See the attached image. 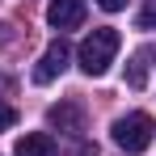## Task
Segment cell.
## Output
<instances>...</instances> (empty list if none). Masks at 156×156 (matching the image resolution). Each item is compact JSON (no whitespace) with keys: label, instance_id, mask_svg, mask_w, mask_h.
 Listing matches in <instances>:
<instances>
[{"label":"cell","instance_id":"obj_1","mask_svg":"<svg viewBox=\"0 0 156 156\" xmlns=\"http://www.w3.org/2000/svg\"><path fill=\"white\" fill-rule=\"evenodd\" d=\"M118 47H122V38H118L114 26L93 30V34L80 42V72H84V76H105L110 63H114V55H118Z\"/></svg>","mask_w":156,"mask_h":156},{"label":"cell","instance_id":"obj_2","mask_svg":"<svg viewBox=\"0 0 156 156\" xmlns=\"http://www.w3.org/2000/svg\"><path fill=\"white\" fill-rule=\"evenodd\" d=\"M110 139L122 148V152H144L148 144L156 139V122H152V114H122V118H114V127H110Z\"/></svg>","mask_w":156,"mask_h":156},{"label":"cell","instance_id":"obj_3","mask_svg":"<svg viewBox=\"0 0 156 156\" xmlns=\"http://www.w3.org/2000/svg\"><path fill=\"white\" fill-rule=\"evenodd\" d=\"M68 59H72V51H68V42H63V38H55L51 47L42 51V59L34 63V72H30V76H34V84H51L55 76H63Z\"/></svg>","mask_w":156,"mask_h":156},{"label":"cell","instance_id":"obj_4","mask_svg":"<svg viewBox=\"0 0 156 156\" xmlns=\"http://www.w3.org/2000/svg\"><path fill=\"white\" fill-rule=\"evenodd\" d=\"M47 21H51L55 30L84 26V0H51V4H47Z\"/></svg>","mask_w":156,"mask_h":156},{"label":"cell","instance_id":"obj_5","mask_svg":"<svg viewBox=\"0 0 156 156\" xmlns=\"http://www.w3.org/2000/svg\"><path fill=\"white\" fill-rule=\"evenodd\" d=\"M17 156H55V139L47 131H30L17 139Z\"/></svg>","mask_w":156,"mask_h":156},{"label":"cell","instance_id":"obj_6","mask_svg":"<svg viewBox=\"0 0 156 156\" xmlns=\"http://www.w3.org/2000/svg\"><path fill=\"white\" fill-rule=\"evenodd\" d=\"M47 122L76 135V131H80V105H51V110H47Z\"/></svg>","mask_w":156,"mask_h":156},{"label":"cell","instance_id":"obj_7","mask_svg":"<svg viewBox=\"0 0 156 156\" xmlns=\"http://www.w3.org/2000/svg\"><path fill=\"white\" fill-rule=\"evenodd\" d=\"M127 84L131 89H144V84H148V63H144V55H135L127 63Z\"/></svg>","mask_w":156,"mask_h":156},{"label":"cell","instance_id":"obj_8","mask_svg":"<svg viewBox=\"0 0 156 156\" xmlns=\"http://www.w3.org/2000/svg\"><path fill=\"white\" fill-rule=\"evenodd\" d=\"M139 30H156V0H144V13H139Z\"/></svg>","mask_w":156,"mask_h":156},{"label":"cell","instance_id":"obj_9","mask_svg":"<svg viewBox=\"0 0 156 156\" xmlns=\"http://www.w3.org/2000/svg\"><path fill=\"white\" fill-rule=\"evenodd\" d=\"M13 122H17V110H13L9 101H0V131H9Z\"/></svg>","mask_w":156,"mask_h":156},{"label":"cell","instance_id":"obj_10","mask_svg":"<svg viewBox=\"0 0 156 156\" xmlns=\"http://www.w3.org/2000/svg\"><path fill=\"white\" fill-rule=\"evenodd\" d=\"M97 4H101L105 13H122V9H127V0H97Z\"/></svg>","mask_w":156,"mask_h":156},{"label":"cell","instance_id":"obj_11","mask_svg":"<svg viewBox=\"0 0 156 156\" xmlns=\"http://www.w3.org/2000/svg\"><path fill=\"white\" fill-rule=\"evenodd\" d=\"M152 59H156V47H152Z\"/></svg>","mask_w":156,"mask_h":156}]
</instances>
